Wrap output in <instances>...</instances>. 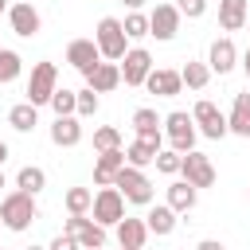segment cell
Here are the masks:
<instances>
[{
	"instance_id": "31",
	"label": "cell",
	"mask_w": 250,
	"mask_h": 250,
	"mask_svg": "<svg viewBox=\"0 0 250 250\" xmlns=\"http://www.w3.org/2000/svg\"><path fill=\"white\" fill-rule=\"evenodd\" d=\"M113 148H121V133L113 125L94 129V152H113Z\"/></svg>"
},
{
	"instance_id": "13",
	"label": "cell",
	"mask_w": 250,
	"mask_h": 250,
	"mask_svg": "<svg viewBox=\"0 0 250 250\" xmlns=\"http://www.w3.org/2000/svg\"><path fill=\"white\" fill-rule=\"evenodd\" d=\"M129 164V156H125V148H113V152H98V160H94V184L98 188H113V180H117V172Z\"/></svg>"
},
{
	"instance_id": "32",
	"label": "cell",
	"mask_w": 250,
	"mask_h": 250,
	"mask_svg": "<svg viewBox=\"0 0 250 250\" xmlns=\"http://www.w3.org/2000/svg\"><path fill=\"white\" fill-rule=\"evenodd\" d=\"M78 246H82V250H102V246H105V227H98V223L90 219V223L82 227V234H78Z\"/></svg>"
},
{
	"instance_id": "2",
	"label": "cell",
	"mask_w": 250,
	"mask_h": 250,
	"mask_svg": "<svg viewBox=\"0 0 250 250\" xmlns=\"http://www.w3.org/2000/svg\"><path fill=\"white\" fill-rule=\"evenodd\" d=\"M39 219V207H35V195H27V191H8L4 199H0V223L8 227V230H27L31 223Z\"/></svg>"
},
{
	"instance_id": "45",
	"label": "cell",
	"mask_w": 250,
	"mask_h": 250,
	"mask_svg": "<svg viewBox=\"0 0 250 250\" xmlns=\"http://www.w3.org/2000/svg\"><path fill=\"white\" fill-rule=\"evenodd\" d=\"M0 188H4V172H0Z\"/></svg>"
},
{
	"instance_id": "10",
	"label": "cell",
	"mask_w": 250,
	"mask_h": 250,
	"mask_svg": "<svg viewBox=\"0 0 250 250\" xmlns=\"http://www.w3.org/2000/svg\"><path fill=\"white\" fill-rule=\"evenodd\" d=\"M180 176L191 184V188H211L215 184V164H211V156H203V152H188L184 156V164H180Z\"/></svg>"
},
{
	"instance_id": "27",
	"label": "cell",
	"mask_w": 250,
	"mask_h": 250,
	"mask_svg": "<svg viewBox=\"0 0 250 250\" xmlns=\"http://www.w3.org/2000/svg\"><path fill=\"white\" fill-rule=\"evenodd\" d=\"M51 109H55V117H78V90H55V98H51Z\"/></svg>"
},
{
	"instance_id": "37",
	"label": "cell",
	"mask_w": 250,
	"mask_h": 250,
	"mask_svg": "<svg viewBox=\"0 0 250 250\" xmlns=\"http://www.w3.org/2000/svg\"><path fill=\"white\" fill-rule=\"evenodd\" d=\"M86 223H90V219H86V215H70V219H66V223H62V234H74V238H78V234H82V227H86Z\"/></svg>"
},
{
	"instance_id": "23",
	"label": "cell",
	"mask_w": 250,
	"mask_h": 250,
	"mask_svg": "<svg viewBox=\"0 0 250 250\" xmlns=\"http://www.w3.org/2000/svg\"><path fill=\"white\" fill-rule=\"evenodd\" d=\"M145 223H148V234H160V238H164V234H172V230H176V223H180V219H176V211H172L168 203H156V207L145 215Z\"/></svg>"
},
{
	"instance_id": "5",
	"label": "cell",
	"mask_w": 250,
	"mask_h": 250,
	"mask_svg": "<svg viewBox=\"0 0 250 250\" xmlns=\"http://www.w3.org/2000/svg\"><path fill=\"white\" fill-rule=\"evenodd\" d=\"M164 133H168V141H172V148L180 156H188L195 148V121H191V113H184V109L168 113L164 117Z\"/></svg>"
},
{
	"instance_id": "42",
	"label": "cell",
	"mask_w": 250,
	"mask_h": 250,
	"mask_svg": "<svg viewBox=\"0 0 250 250\" xmlns=\"http://www.w3.org/2000/svg\"><path fill=\"white\" fill-rule=\"evenodd\" d=\"M4 160H8V145L0 141V164H4Z\"/></svg>"
},
{
	"instance_id": "15",
	"label": "cell",
	"mask_w": 250,
	"mask_h": 250,
	"mask_svg": "<svg viewBox=\"0 0 250 250\" xmlns=\"http://www.w3.org/2000/svg\"><path fill=\"white\" fill-rule=\"evenodd\" d=\"M148 94H156V98H176L180 90H184V78H180V70H168V66H156L152 74H148Z\"/></svg>"
},
{
	"instance_id": "26",
	"label": "cell",
	"mask_w": 250,
	"mask_h": 250,
	"mask_svg": "<svg viewBox=\"0 0 250 250\" xmlns=\"http://www.w3.org/2000/svg\"><path fill=\"white\" fill-rule=\"evenodd\" d=\"M125 156H129V164H133V168H145V164H156V156H160V148L137 137V141H133V145L125 148Z\"/></svg>"
},
{
	"instance_id": "18",
	"label": "cell",
	"mask_w": 250,
	"mask_h": 250,
	"mask_svg": "<svg viewBox=\"0 0 250 250\" xmlns=\"http://www.w3.org/2000/svg\"><path fill=\"white\" fill-rule=\"evenodd\" d=\"M160 125H164V121L156 117V109H137V113H133V129H137V137L148 141V145H156V148H160V137H164Z\"/></svg>"
},
{
	"instance_id": "28",
	"label": "cell",
	"mask_w": 250,
	"mask_h": 250,
	"mask_svg": "<svg viewBox=\"0 0 250 250\" xmlns=\"http://www.w3.org/2000/svg\"><path fill=\"white\" fill-rule=\"evenodd\" d=\"M20 70H23V59H20V51H8V47H0V86L16 82V78H20Z\"/></svg>"
},
{
	"instance_id": "1",
	"label": "cell",
	"mask_w": 250,
	"mask_h": 250,
	"mask_svg": "<svg viewBox=\"0 0 250 250\" xmlns=\"http://www.w3.org/2000/svg\"><path fill=\"white\" fill-rule=\"evenodd\" d=\"M94 43L102 51L105 62H121L129 55V35H125V23L117 16H102L98 20V31H94Z\"/></svg>"
},
{
	"instance_id": "8",
	"label": "cell",
	"mask_w": 250,
	"mask_h": 250,
	"mask_svg": "<svg viewBox=\"0 0 250 250\" xmlns=\"http://www.w3.org/2000/svg\"><path fill=\"white\" fill-rule=\"evenodd\" d=\"M180 8L176 4H156L152 12H148V35H156L160 43H168V39H176V31H180Z\"/></svg>"
},
{
	"instance_id": "9",
	"label": "cell",
	"mask_w": 250,
	"mask_h": 250,
	"mask_svg": "<svg viewBox=\"0 0 250 250\" xmlns=\"http://www.w3.org/2000/svg\"><path fill=\"white\" fill-rule=\"evenodd\" d=\"M152 70H156V66H152V55H148L145 47H129V55L121 59V78H125V86H145Z\"/></svg>"
},
{
	"instance_id": "40",
	"label": "cell",
	"mask_w": 250,
	"mask_h": 250,
	"mask_svg": "<svg viewBox=\"0 0 250 250\" xmlns=\"http://www.w3.org/2000/svg\"><path fill=\"white\" fill-rule=\"evenodd\" d=\"M121 4H125V8H133V12H137V8H141V4H145V0H121Z\"/></svg>"
},
{
	"instance_id": "36",
	"label": "cell",
	"mask_w": 250,
	"mask_h": 250,
	"mask_svg": "<svg viewBox=\"0 0 250 250\" xmlns=\"http://www.w3.org/2000/svg\"><path fill=\"white\" fill-rule=\"evenodd\" d=\"M176 8H180V16H188V20H199V16L207 12V0H180Z\"/></svg>"
},
{
	"instance_id": "39",
	"label": "cell",
	"mask_w": 250,
	"mask_h": 250,
	"mask_svg": "<svg viewBox=\"0 0 250 250\" xmlns=\"http://www.w3.org/2000/svg\"><path fill=\"white\" fill-rule=\"evenodd\" d=\"M195 250H227V246H223V242H215V238H203Z\"/></svg>"
},
{
	"instance_id": "12",
	"label": "cell",
	"mask_w": 250,
	"mask_h": 250,
	"mask_svg": "<svg viewBox=\"0 0 250 250\" xmlns=\"http://www.w3.org/2000/svg\"><path fill=\"white\" fill-rule=\"evenodd\" d=\"M66 62L86 78V74L102 62V51H98V43H94V39H70V47H66Z\"/></svg>"
},
{
	"instance_id": "35",
	"label": "cell",
	"mask_w": 250,
	"mask_h": 250,
	"mask_svg": "<svg viewBox=\"0 0 250 250\" xmlns=\"http://www.w3.org/2000/svg\"><path fill=\"white\" fill-rule=\"evenodd\" d=\"M98 113V94L86 86V90H78V117H94Z\"/></svg>"
},
{
	"instance_id": "29",
	"label": "cell",
	"mask_w": 250,
	"mask_h": 250,
	"mask_svg": "<svg viewBox=\"0 0 250 250\" xmlns=\"http://www.w3.org/2000/svg\"><path fill=\"white\" fill-rule=\"evenodd\" d=\"M180 78H184L188 90H203V86L211 82V66H207V62H188V66L180 70Z\"/></svg>"
},
{
	"instance_id": "22",
	"label": "cell",
	"mask_w": 250,
	"mask_h": 250,
	"mask_svg": "<svg viewBox=\"0 0 250 250\" xmlns=\"http://www.w3.org/2000/svg\"><path fill=\"white\" fill-rule=\"evenodd\" d=\"M195 199H199V188H191L188 180H176V184H168V207L180 215V211H191L195 207Z\"/></svg>"
},
{
	"instance_id": "4",
	"label": "cell",
	"mask_w": 250,
	"mask_h": 250,
	"mask_svg": "<svg viewBox=\"0 0 250 250\" xmlns=\"http://www.w3.org/2000/svg\"><path fill=\"white\" fill-rule=\"evenodd\" d=\"M55 90H59V70H55V62H35V70H31V78H27V102H31L35 109H39V105H51Z\"/></svg>"
},
{
	"instance_id": "41",
	"label": "cell",
	"mask_w": 250,
	"mask_h": 250,
	"mask_svg": "<svg viewBox=\"0 0 250 250\" xmlns=\"http://www.w3.org/2000/svg\"><path fill=\"white\" fill-rule=\"evenodd\" d=\"M242 70H246V78H250V51L242 55Z\"/></svg>"
},
{
	"instance_id": "33",
	"label": "cell",
	"mask_w": 250,
	"mask_h": 250,
	"mask_svg": "<svg viewBox=\"0 0 250 250\" xmlns=\"http://www.w3.org/2000/svg\"><path fill=\"white\" fill-rule=\"evenodd\" d=\"M121 23H125V35L129 39H145L148 35V16H141V12H129Z\"/></svg>"
},
{
	"instance_id": "21",
	"label": "cell",
	"mask_w": 250,
	"mask_h": 250,
	"mask_svg": "<svg viewBox=\"0 0 250 250\" xmlns=\"http://www.w3.org/2000/svg\"><path fill=\"white\" fill-rule=\"evenodd\" d=\"M227 125H230V133H238V137H246V141H250V90L234 94V109H230Z\"/></svg>"
},
{
	"instance_id": "47",
	"label": "cell",
	"mask_w": 250,
	"mask_h": 250,
	"mask_svg": "<svg viewBox=\"0 0 250 250\" xmlns=\"http://www.w3.org/2000/svg\"><path fill=\"white\" fill-rule=\"evenodd\" d=\"M121 250H129V246H121Z\"/></svg>"
},
{
	"instance_id": "20",
	"label": "cell",
	"mask_w": 250,
	"mask_h": 250,
	"mask_svg": "<svg viewBox=\"0 0 250 250\" xmlns=\"http://www.w3.org/2000/svg\"><path fill=\"white\" fill-rule=\"evenodd\" d=\"M51 141H55L59 148H74V145L82 141V125H78V117H55V125H51Z\"/></svg>"
},
{
	"instance_id": "24",
	"label": "cell",
	"mask_w": 250,
	"mask_h": 250,
	"mask_svg": "<svg viewBox=\"0 0 250 250\" xmlns=\"http://www.w3.org/2000/svg\"><path fill=\"white\" fill-rule=\"evenodd\" d=\"M8 125H12L16 133H31V129L39 125V109H35L31 102H20V105L8 109Z\"/></svg>"
},
{
	"instance_id": "7",
	"label": "cell",
	"mask_w": 250,
	"mask_h": 250,
	"mask_svg": "<svg viewBox=\"0 0 250 250\" xmlns=\"http://www.w3.org/2000/svg\"><path fill=\"white\" fill-rule=\"evenodd\" d=\"M191 121H195V125H199V133H203V137H211V141H223V137L230 133V125H227V117L219 113V105H215V102H195Z\"/></svg>"
},
{
	"instance_id": "3",
	"label": "cell",
	"mask_w": 250,
	"mask_h": 250,
	"mask_svg": "<svg viewBox=\"0 0 250 250\" xmlns=\"http://www.w3.org/2000/svg\"><path fill=\"white\" fill-rule=\"evenodd\" d=\"M113 188H117L129 203H137V207H148V203H152V180H148L141 168H133V164H125V168L117 172Z\"/></svg>"
},
{
	"instance_id": "25",
	"label": "cell",
	"mask_w": 250,
	"mask_h": 250,
	"mask_svg": "<svg viewBox=\"0 0 250 250\" xmlns=\"http://www.w3.org/2000/svg\"><path fill=\"white\" fill-rule=\"evenodd\" d=\"M16 188H20V191H27V195H39V191L47 188V172H43V168H35V164H27V168H20Z\"/></svg>"
},
{
	"instance_id": "19",
	"label": "cell",
	"mask_w": 250,
	"mask_h": 250,
	"mask_svg": "<svg viewBox=\"0 0 250 250\" xmlns=\"http://www.w3.org/2000/svg\"><path fill=\"white\" fill-rule=\"evenodd\" d=\"M145 238H148V223H145V219H129V215H125V219L117 223V242H121V246L141 250Z\"/></svg>"
},
{
	"instance_id": "43",
	"label": "cell",
	"mask_w": 250,
	"mask_h": 250,
	"mask_svg": "<svg viewBox=\"0 0 250 250\" xmlns=\"http://www.w3.org/2000/svg\"><path fill=\"white\" fill-rule=\"evenodd\" d=\"M4 12H8V0H0V16H4Z\"/></svg>"
},
{
	"instance_id": "16",
	"label": "cell",
	"mask_w": 250,
	"mask_h": 250,
	"mask_svg": "<svg viewBox=\"0 0 250 250\" xmlns=\"http://www.w3.org/2000/svg\"><path fill=\"white\" fill-rule=\"evenodd\" d=\"M250 20V0H219V27L223 31H242Z\"/></svg>"
},
{
	"instance_id": "30",
	"label": "cell",
	"mask_w": 250,
	"mask_h": 250,
	"mask_svg": "<svg viewBox=\"0 0 250 250\" xmlns=\"http://www.w3.org/2000/svg\"><path fill=\"white\" fill-rule=\"evenodd\" d=\"M94 207V191L90 188H66V211L70 215H86Z\"/></svg>"
},
{
	"instance_id": "44",
	"label": "cell",
	"mask_w": 250,
	"mask_h": 250,
	"mask_svg": "<svg viewBox=\"0 0 250 250\" xmlns=\"http://www.w3.org/2000/svg\"><path fill=\"white\" fill-rule=\"evenodd\" d=\"M23 250H47V246H23Z\"/></svg>"
},
{
	"instance_id": "6",
	"label": "cell",
	"mask_w": 250,
	"mask_h": 250,
	"mask_svg": "<svg viewBox=\"0 0 250 250\" xmlns=\"http://www.w3.org/2000/svg\"><path fill=\"white\" fill-rule=\"evenodd\" d=\"M94 223L98 227H117L121 219H125V195L117 191V188H102L98 195H94Z\"/></svg>"
},
{
	"instance_id": "46",
	"label": "cell",
	"mask_w": 250,
	"mask_h": 250,
	"mask_svg": "<svg viewBox=\"0 0 250 250\" xmlns=\"http://www.w3.org/2000/svg\"><path fill=\"white\" fill-rule=\"evenodd\" d=\"M246 27H250V20H246Z\"/></svg>"
},
{
	"instance_id": "17",
	"label": "cell",
	"mask_w": 250,
	"mask_h": 250,
	"mask_svg": "<svg viewBox=\"0 0 250 250\" xmlns=\"http://www.w3.org/2000/svg\"><path fill=\"white\" fill-rule=\"evenodd\" d=\"M86 86L94 94H109L113 86H121V62H98L90 74H86Z\"/></svg>"
},
{
	"instance_id": "11",
	"label": "cell",
	"mask_w": 250,
	"mask_h": 250,
	"mask_svg": "<svg viewBox=\"0 0 250 250\" xmlns=\"http://www.w3.org/2000/svg\"><path fill=\"white\" fill-rule=\"evenodd\" d=\"M8 23H12V31H16L20 39L39 35V27H43V20H39V12H35V4H31V0L12 4V8H8Z\"/></svg>"
},
{
	"instance_id": "34",
	"label": "cell",
	"mask_w": 250,
	"mask_h": 250,
	"mask_svg": "<svg viewBox=\"0 0 250 250\" xmlns=\"http://www.w3.org/2000/svg\"><path fill=\"white\" fill-rule=\"evenodd\" d=\"M180 164H184V156L176 152V148H160V156H156V172H164V176H180Z\"/></svg>"
},
{
	"instance_id": "48",
	"label": "cell",
	"mask_w": 250,
	"mask_h": 250,
	"mask_svg": "<svg viewBox=\"0 0 250 250\" xmlns=\"http://www.w3.org/2000/svg\"><path fill=\"white\" fill-rule=\"evenodd\" d=\"M0 227H4V223H0Z\"/></svg>"
},
{
	"instance_id": "14",
	"label": "cell",
	"mask_w": 250,
	"mask_h": 250,
	"mask_svg": "<svg viewBox=\"0 0 250 250\" xmlns=\"http://www.w3.org/2000/svg\"><path fill=\"white\" fill-rule=\"evenodd\" d=\"M234 62H238V47H234V39H215L211 43V55H207V66L215 70V74H230L234 70Z\"/></svg>"
},
{
	"instance_id": "38",
	"label": "cell",
	"mask_w": 250,
	"mask_h": 250,
	"mask_svg": "<svg viewBox=\"0 0 250 250\" xmlns=\"http://www.w3.org/2000/svg\"><path fill=\"white\" fill-rule=\"evenodd\" d=\"M47 250H82V246H78L74 234H55V242H51Z\"/></svg>"
}]
</instances>
